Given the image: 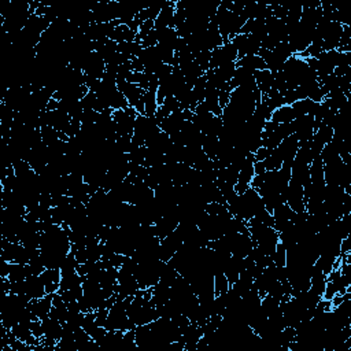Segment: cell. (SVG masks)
Returning a JSON list of instances; mask_svg holds the SVG:
<instances>
[{"label": "cell", "mask_w": 351, "mask_h": 351, "mask_svg": "<svg viewBox=\"0 0 351 351\" xmlns=\"http://www.w3.org/2000/svg\"><path fill=\"white\" fill-rule=\"evenodd\" d=\"M79 269V262L76 259V255L73 251H70L67 257L65 258V261L62 262L61 265V274L62 276H67V274H71V273L77 272Z\"/></svg>", "instance_id": "e0dca14e"}, {"label": "cell", "mask_w": 351, "mask_h": 351, "mask_svg": "<svg viewBox=\"0 0 351 351\" xmlns=\"http://www.w3.org/2000/svg\"><path fill=\"white\" fill-rule=\"evenodd\" d=\"M254 79L255 84H257V88L262 95H268L269 91L273 88V80H274V74L272 71L268 70V69H263V70H257L254 71Z\"/></svg>", "instance_id": "9c48e42d"}, {"label": "cell", "mask_w": 351, "mask_h": 351, "mask_svg": "<svg viewBox=\"0 0 351 351\" xmlns=\"http://www.w3.org/2000/svg\"><path fill=\"white\" fill-rule=\"evenodd\" d=\"M28 277L27 273V265L22 263H10V273L9 279L10 281H22Z\"/></svg>", "instance_id": "d6986e66"}, {"label": "cell", "mask_w": 351, "mask_h": 351, "mask_svg": "<svg viewBox=\"0 0 351 351\" xmlns=\"http://www.w3.org/2000/svg\"><path fill=\"white\" fill-rule=\"evenodd\" d=\"M117 87H118L119 91L122 92L123 96L127 97L129 106L133 107V109H135L137 103L143 99V96H144L145 93L144 89L139 87L137 84L128 83L125 80H117Z\"/></svg>", "instance_id": "5b68a950"}, {"label": "cell", "mask_w": 351, "mask_h": 351, "mask_svg": "<svg viewBox=\"0 0 351 351\" xmlns=\"http://www.w3.org/2000/svg\"><path fill=\"white\" fill-rule=\"evenodd\" d=\"M157 44H158V31L157 29H153L144 39L141 40L143 48H151V47H155Z\"/></svg>", "instance_id": "484cf974"}, {"label": "cell", "mask_w": 351, "mask_h": 351, "mask_svg": "<svg viewBox=\"0 0 351 351\" xmlns=\"http://www.w3.org/2000/svg\"><path fill=\"white\" fill-rule=\"evenodd\" d=\"M25 295L28 298L33 300V299H40L47 295L45 291V284L40 276H31L25 279Z\"/></svg>", "instance_id": "52a82bcc"}, {"label": "cell", "mask_w": 351, "mask_h": 351, "mask_svg": "<svg viewBox=\"0 0 351 351\" xmlns=\"http://www.w3.org/2000/svg\"><path fill=\"white\" fill-rule=\"evenodd\" d=\"M262 162L265 169H266V171L279 170L281 167V165H283V158H281L280 153L277 151V148H273L272 154H270L265 161H262Z\"/></svg>", "instance_id": "ffe728a7"}, {"label": "cell", "mask_w": 351, "mask_h": 351, "mask_svg": "<svg viewBox=\"0 0 351 351\" xmlns=\"http://www.w3.org/2000/svg\"><path fill=\"white\" fill-rule=\"evenodd\" d=\"M285 202L294 213H305L306 205H305V196H303V185L294 180H290L287 195H285Z\"/></svg>", "instance_id": "6da1fadb"}, {"label": "cell", "mask_w": 351, "mask_h": 351, "mask_svg": "<svg viewBox=\"0 0 351 351\" xmlns=\"http://www.w3.org/2000/svg\"><path fill=\"white\" fill-rule=\"evenodd\" d=\"M143 99H144V115L148 118H154L159 107L158 102H157V92L147 91Z\"/></svg>", "instance_id": "9a60e30c"}, {"label": "cell", "mask_w": 351, "mask_h": 351, "mask_svg": "<svg viewBox=\"0 0 351 351\" xmlns=\"http://www.w3.org/2000/svg\"><path fill=\"white\" fill-rule=\"evenodd\" d=\"M270 258L274 263V266H285V263H287V250H285V247L281 244L280 241H279L274 253L270 255Z\"/></svg>", "instance_id": "603a6c76"}, {"label": "cell", "mask_w": 351, "mask_h": 351, "mask_svg": "<svg viewBox=\"0 0 351 351\" xmlns=\"http://www.w3.org/2000/svg\"><path fill=\"white\" fill-rule=\"evenodd\" d=\"M231 288V284H229L228 279L225 276L224 273H218V274H214V294L215 296H219V295L227 294Z\"/></svg>", "instance_id": "44dd1931"}, {"label": "cell", "mask_w": 351, "mask_h": 351, "mask_svg": "<svg viewBox=\"0 0 351 351\" xmlns=\"http://www.w3.org/2000/svg\"><path fill=\"white\" fill-rule=\"evenodd\" d=\"M40 279L43 280V283L45 285L59 284L62 279L61 269H45V270L40 274Z\"/></svg>", "instance_id": "7402d4cb"}, {"label": "cell", "mask_w": 351, "mask_h": 351, "mask_svg": "<svg viewBox=\"0 0 351 351\" xmlns=\"http://www.w3.org/2000/svg\"><path fill=\"white\" fill-rule=\"evenodd\" d=\"M136 35L137 33L131 31L129 27H127V25H119V27L114 28V31L111 32L110 39L114 40L115 43H122V41H135Z\"/></svg>", "instance_id": "4fadbf2b"}, {"label": "cell", "mask_w": 351, "mask_h": 351, "mask_svg": "<svg viewBox=\"0 0 351 351\" xmlns=\"http://www.w3.org/2000/svg\"><path fill=\"white\" fill-rule=\"evenodd\" d=\"M53 298L54 294H47L43 298L33 299L29 302V309L39 320H44L49 316L53 309Z\"/></svg>", "instance_id": "8992f818"}, {"label": "cell", "mask_w": 351, "mask_h": 351, "mask_svg": "<svg viewBox=\"0 0 351 351\" xmlns=\"http://www.w3.org/2000/svg\"><path fill=\"white\" fill-rule=\"evenodd\" d=\"M162 106H163V109L167 110L170 114H173V113H177V111H180L181 110L180 103H179V101H177L174 96L165 97V101H163Z\"/></svg>", "instance_id": "4316f807"}, {"label": "cell", "mask_w": 351, "mask_h": 351, "mask_svg": "<svg viewBox=\"0 0 351 351\" xmlns=\"http://www.w3.org/2000/svg\"><path fill=\"white\" fill-rule=\"evenodd\" d=\"M176 13V2H167V5L161 10L158 17L155 19V29H165V28H171L173 23V17Z\"/></svg>", "instance_id": "ba28073f"}, {"label": "cell", "mask_w": 351, "mask_h": 351, "mask_svg": "<svg viewBox=\"0 0 351 351\" xmlns=\"http://www.w3.org/2000/svg\"><path fill=\"white\" fill-rule=\"evenodd\" d=\"M298 149L299 140L295 135H291V136L285 137L284 140L279 144L277 151L280 153L281 158H283V165H284V166H292V162H294V158L295 155H296V153H298Z\"/></svg>", "instance_id": "277c9868"}, {"label": "cell", "mask_w": 351, "mask_h": 351, "mask_svg": "<svg viewBox=\"0 0 351 351\" xmlns=\"http://www.w3.org/2000/svg\"><path fill=\"white\" fill-rule=\"evenodd\" d=\"M113 119H114L115 127H117V137L133 136L135 121H136L135 117L127 114L125 110H114Z\"/></svg>", "instance_id": "3957f363"}, {"label": "cell", "mask_w": 351, "mask_h": 351, "mask_svg": "<svg viewBox=\"0 0 351 351\" xmlns=\"http://www.w3.org/2000/svg\"><path fill=\"white\" fill-rule=\"evenodd\" d=\"M202 149L205 151L207 157L213 161L217 159V155H218L219 149V140L218 137L215 136H205L202 143Z\"/></svg>", "instance_id": "5bb4252c"}, {"label": "cell", "mask_w": 351, "mask_h": 351, "mask_svg": "<svg viewBox=\"0 0 351 351\" xmlns=\"http://www.w3.org/2000/svg\"><path fill=\"white\" fill-rule=\"evenodd\" d=\"M96 101H97V96L96 93L95 92H89L85 95V96L80 101V103H81V107H83V110H95V106H96Z\"/></svg>", "instance_id": "d4e9b609"}, {"label": "cell", "mask_w": 351, "mask_h": 351, "mask_svg": "<svg viewBox=\"0 0 351 351\" xmlns=\"http://www.w3.org/2000/svg\"><path fill=\"white\" fill-rule=\"evenodd\" d=\"M117 6L118 2H99L93 3L92 17L95 23H109L117 19Z\"/></svg>", "instance_id": "7a4b0ae2"}, {"label": "cell", "mask_w": 351, "mask_h": 351, "mask_svg": "<svg viewBox=\"0 0 351 351\" xmlns=\"http://www.w3.org/2000/svg\"><path fill=\"white\" fill-rule=\"evenodd\" d=\"M236 67H247V69H250L253 71L268 69L265 61L261 57H258V55H247V57L237 59Z\"/></svg>", "instance_id": "8fae6325"}, {"label": "cell", "mask_w": 351, "mask_h": 351, "mask_svg": "<svg viewBox=\"0 0 351 351\" xmlns=\"http://www.w3.org/2000/svg\"><path fill=\"white\" fill-rule=\"evenodd\" d=\"M270 154H272V149H270V148L259 147V148L257 149V151H255V153H254L255 161H265V159L268 158Z\"/></svg>", "instance_id": "83f0119b"}, {"label": "cell", "mask_w": 351, "mask_h": 351, "mask_svg": "<svg viewBox=\"0 0 351 351\" xmlns=\"http://www.w3.org/2000/svg\"><path fill=\"white\" fill-rule=\"evenodd\" d=\"M40 133H41V139H43L44 144L51 145L55 141L61 140V132L57 131L53 127H41L40 128Z\"/></svg>", "instance_id": "ac0fdd59"}, {"label": "cell", "mask_w": 351, "mask_h": 351, "mask_svg": "<svg viewBox=\"0 0 351 351\" xmlns=\"http://www.w3.org/2000/svg\"><path fill=\"white\" fill-rule=\"evenodd\" d=\"M179 39L180 37L177 35V31L173 28H165V29L158 31V44H163V45H167V47L176 49Z\"/></svg>", "instance_id": "7c38bea8"}, {"label": "cell", "mask_w": 351, "mask_h": 351, "mask_svg": "<svg viewBox=\"0 0 351 351\" xmlns=\"http://www.w3.org/2000/svg\"><path fill=\"white\" fill-rule=\"evenodd\" d=\"M254 171H255V176L263 174V173L266 171V169H265V166H263L262 161H255V163H254Z\"/></svg>", "instance_id": "f1b7e54d"}, {"label": "cell", "mask_w": 351, "mask_h": 351, "mask_svg": "<svg viewBox=\"0 0 351 351\" xmlns=\"http://www.w3.org/2000/svg\"><path fill=\"white\" fill-rule=\"evenodd\" d=\"M210 59L211 51H202V53H197L193 55V61L196 62L205 71L210 70Z\"/></svg>", "instance_id": "cb8c5ba5"}, {"label": "cell", "mask_w": 351, "mask_h": 351, "mask_svg": "<svg viewBox=\"0 0 351 351\" xmlns=\"http://www.w3.org/2000/svg\"><path fill=\"white\" fill-rule=\"evenodd\" d=\"M295 118H296V115H295V111L294 109H292V106L284 105L273 111L272 117H270V121L277 123V125H280V123L291 122V121H294Z\"/></svg>", "instance_id": "30bf717a"}, {"label": "cell", "mask_w": 351, "mask_h": 351, "mask_svg": "<svg viewBox=\"0 0 351 351\" xmlns=\"http://www.w3.org/2000/svg\"><path fill=\"white\" fill-rule=\"evenodd\" d=\"M79 285H83V277L80 276L77 272L71 273V274H67V276H62L61 283H59V291H58V292L71 290V288L79 287Z\"/></svg>", "instance_id": "2e32d148"}]
</instances>
